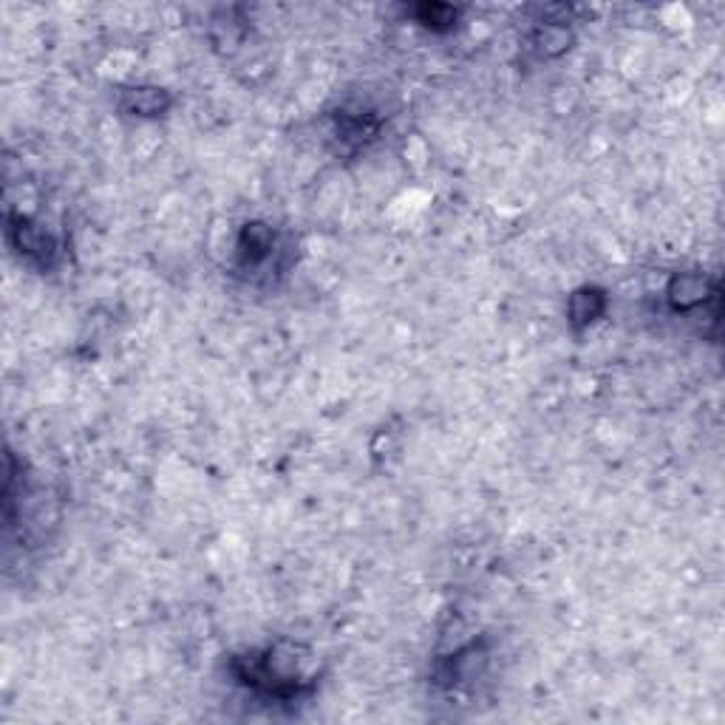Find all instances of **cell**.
<instances>
[{
  "instance_id": "cell-1",
  "label": "cell",
  "mask_w": 725,
  "mask_h": 725,
  "mask_svg": "<svg viewBox=\"0 0 725 725\" xmlns=\"http://www.w3.org/2000/svg\"><path fill=\"white\" fill-rule=\"evenodd\" d=\"M307 657L309 652L301 643L278 641L272 646L236 655L230 661V672L236 683H241L250 692L289 703V700L303 697L315 688V674L303 669Z\"/></svg>"
},
{
  "instance_id": "cell-2",
  "label": "cell",
  "mask_w": 725,
  "mask_h": 725,
  "mask_svg": "<svg viewBox=\"0 0 725 725\" xmlns=\"http://www.w3.org/2000/svg\"><path fill=\"white\" fill-rule=\"evenodd\" d=\"M7 238L12 250L18 252L20 258L38 270H52L54 261H58V238L52 236V230L40 221H34L32 216H23V213H9L7 216Z\"/></svg>"
},
{
  "instance_id": "cell-3",
  "label": "cell",
  "mask_w": 725,
  "mask_h": 725,
  "mask_svg": "<svg viewBox=\"0 0 725 725\" xmlns=\"http://www.w3.org/2000/svg\"><path fill=\"white\" fill-rule=\"evenodd\" d=\"M663 298L674 315H688L697 309H719V281L703 272H674L663 289Z\"/></svg>"
},
{
  "instance_id": "cell-4",
  "label": "cell",
  "mask_w": 725,
  "mask_h": 725,
  "mask_svg": "<svg viewBox=\"0 0 725 725\" xmlns=\"http://www.w3.org/2000/svg\"><path fill=\"white\" fill-rule=\"evenodd\" d=\"M276 252H278V232L276 227H270L267 221H247V225L238 230L236 256L238 261H241V267H247V270L263 267L267 261H272Z\"/></svg>"
},
{
  "instance_id": "cell-5",
  "label": "cell",
  "mask_w": 725,
  "mask_h": 725,
  "mask_svg": "<svg viewBox=\"0 0 725 725\" xmlns=\"http://www.w3.org/2000/svg\"><path fill=\"white\" fill-rule=\"evenodd\" d=\"M607 307H610V296L603 287H578L576 292H570L567 298V327L572 332H584L592 323L601 321L607 315Z\"/></svg>"
},
{
  "instance_id": "cell-6",
  "label": "cell",
  "mask_w": 725,
  "mask_h": 725,
  "mask_svg": "<svg viewBox=\"0 0 725 725\" xmlns=\"http://www.w3.org/2000/svg\"><path fill=\"white\" fill-rule=\"evenodd\" d=\"M174 94L159 85H131L120 96V111L136 120H159L174 108Z\"/></svg>"
},
{
  "instance_id": "cell-7",
  "label": "cell",
  "mask_w": 725,
  "mask_h": 725,
  "mask_svg": "<svg viewBox=\"0 0 725 725\" xmlns=\"http://www.w3.org/2000/svg\"><path fill=\"white\" fill-rule=\"evenodd\" d=\"M572 43H576V32H572V27L565 18L539 20V27L530 34V45H534L536 54L545 60L561 58V54L570 52Z\"/></svg>"
},
{
  "instance_id": "cell-8",
  "label": "cell",
  "mask_w": 725,
  "mask_h": 725,
  "mask_svg": "<svg viewBox=\"0 0 725 725\" xmlns=\"http://www.w3.org/2000/svg\"><path fill=\"white\" fill-rule=\"evenodd\" d=\"M241 9H219L210 18V40L219 52H236L247 34V20L238 18Z\"/></svg>"
},
{
  "instance_id": "cell-9",
  "label": "cell",
  "mask_w": 725,
  "mask_h": 725,
  "mask_svg": "<svg viewBox=\"0 0 725 725\" xmlns=\"http://www.w3.org/2000/svg\"><path fill=\"white\" fill-rule=\"evenodd\" d=\"M408 12L411 18L417 20L420 27L437 34H445L450 32V29H456L459 14H463L456 7H450V3H420V7H411Z\"/></svg>"
},
{
  "instance_id": "cell-10",
  "label": "cell",
  "mask_w": 725,
  "mask_h": 725,
  "mask_svg": "<svg viewBox=\"0 0 725 725\" xmlns=\"http://www.w3.org/2000/svg\"><path fill=\"white\" fill-rule=\"evenodd\" d=\"M377 131H380L377 120H372L369 114H360V111H343V114L338 116V139L349 142V145H354V148L372 142L374 136H377Z\"/></svg>"
}]
</instances>
